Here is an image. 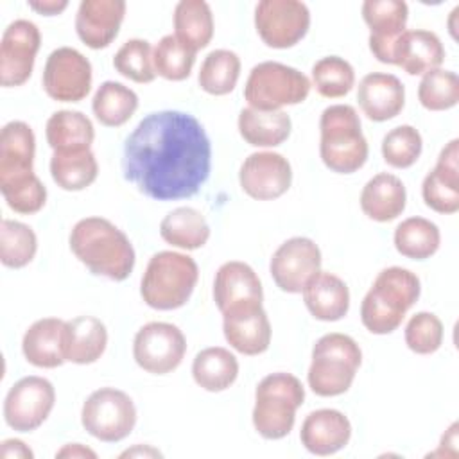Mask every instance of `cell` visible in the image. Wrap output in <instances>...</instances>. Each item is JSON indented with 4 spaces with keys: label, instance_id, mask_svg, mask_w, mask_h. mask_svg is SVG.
I'll use <instances>...</instances> for the list:
<instances>
[{
    "label": "cell",
    "instance_id": "cell-1",
    "mask_svg": "<svg viewBox=\"0 0 459 459\" xmlns=\"http://www.w3.org/2000/svg\"><path fill=\"white\" fill-rule=\"evenodd\" d=\"M212 169V143L201 122L185 111L143 117L126 138L124 178L156 201L195 195Z\"/></svg>",
    "mask_w": 459,
    "mask_h": 459
},
{
    "label": "cell",
    "instance_id": "cell-2",
    "mask_svg": "<svg viewBox=\"0 0 459 459\" xmlns=\"http://www.w3.org/2000/svg\"><path fill=\"white\" fill-rule=\"evenodd\" d=\"M75 258L93 274L124 281L134 267V249L127 235L104 217H84L68 237Z\"/></svg>",
    "mask_w": 459,
    "mask_h": 459
},
{
    "label": "cell",
    "instance_id": "cell-3",
    "mask_svg": "<svg viewBox=\"0 0 459 459\" xmlns=\"http://www.w3.org/2000/svg\"><path fill=\"white\" fill-rule=\"evenodd\" d=\"M421 292L420 278L405 267L382 269L360 305V321L375 335L394 332Z\"/></svg>",
    "mask_w": 459,
    "mask_h": 459
},
{
    "label": "cell",
    "instance_id": "cell-4",
    "mask_svg": "<svg viewBox=\"0 0 459 459\" xmlns=\"http://www.w3.org/2000/svg\"><path fill=\"white\" fill-rule=\"evenodd\" d=\"M319 154L323 163L337 174H353L368 160V142L353 106L333 104L319 118Z\"/></svg>",
    "mask_w": 459,
    "mask_h": 459
},
{
    "label": "cell",
    "instance_id": "cell-5",
    "mask_svg": "<svg viewBox=\"0 0 459 459\" xmlns=\"http://www.w3.org/2000/svg\"><path fill=\"white\" fill-rule=\"evenodd\" d=\"M199 267L188 255L160 251L151 256L140 283L145 305L154 310H176L183 307L197 283Z\"/></svg>",
    "mask_w": 459,
    "mask_h": 459
},
{
    "label": "cell",
    "instance_id": "cell-6",
    "mask_svg": "<svg viewBox=\"0 0 459 459\" xmlns=\"http://www.w3.org/2000/svg\"><path fill=\"white\" fill-rule=\"evenodd\" d=\"M305 402V387L290 373H271L255 389L253 427L264 439H281L290 434L296 411Z\"/></svg>",
    "mask_w": 459,
    "mask_h": 459
},
{
    "label": "cell",
    "instance_id": "cell-7",
    "mask_svg": "<svg viewBox=\"0 0 459 459\" xmlns=\"http://www.w3.org/2000/svg\"><path fill=\"white\" fill-rule=\"evenodd\" d=\"M362 362V351L355 339L332 332L319 337L312 348L308 387L317 396H339L346 393Z\"/></svg>",
    "mask_w": 459,
    "mask_h": 459
},
{
    "label": "cell",
    "instance_id": "cell-8",
    "mask_svg": "<svg viewBox=\"0 0 459 459\" xmlns=\"http://www.w3.org/2000/svg\"><path fill=\"white\" fill-rule=\"evenodd\" d=\"M310 79L294 66L264 61L251 68L244 99L249 108L260 111H281L283 106H294L303 102L310 93Z\"/></svg>",
    "mask_w": 459,
    "mask_h": 459
},
{
    "label": "cell",
    "instance_id": "cell-9",
    "mask_svg": "<svg viewBox=\"0 0 459 459\" xmlns=\"http://www.w3.org/2000/svg\"><path fill=\"white\" fill-rule=\"evenodd\" d=\"M81 423L84 430L99 441H122L136 425L134 402L120 389L100 387L84 400Z\"/></svg>",
    "mask_w": 459,
    "mask_h": 459
},
{
    "label": "cell",
    "instance_id": "cell-10",
    "mask_svg": "<svg viewBox=\"0 0 459 459\" xmlns=\"http://www.w3.org/2000/svg\"><path fill=\"white\" fill-rule=\"evenodd\" d=\"M186 353V339L183 332L163 321L143 325L133 341L134 362L147 373L167 375L174 371Z\"/></svg>",
    "mask_w": 459,
    "mask_h": 459
},
{
    "label": "cell",
    "instance_id": "cell-11",
    "mask_svg": "<svg viewBox=\"0 0 459 459\" xmlns=\"http://www.w3.org/2000/svg\"><path fill=\"white\" fill-rule=\"evenodd\" d=\"M255 27L271 48H290L310 27V11L298 0H262L255 7Z\"/></svg>",
    "mask_w": 459,
    "mask_h": 459
},
{
    "label": "cell",
    "instance_id": "cell-12",
    "mask_svg": "<svg viewBox=\"0 0 459 459\" xmlns=\"http://www.w3.org/2000/svg\"><path fill=\"white\" fill-rule=\"evenodd\" d=\"M56 403V389L43 377H23L11 385L4 402L5 423L18 432L36 430Z\"/></svg>",
    "mask_w": 459,
    "mask_h": 459
},
{
    "label": "cell",
    "instance_id": "cell-13",
    "mask_svg": "<svg viewBox=\"0 0 459 459\" xmlns=\"http://www.w3.org/2000/svg\"><path fill=\"white\" fill-rule=\"evenodd\" d=\"M43 90L57 102H79L91 90V63L72 47L50 52L43 68Z\"/></svg>",
    "mask_w": 459,
    "mask_h": 459
},
{
    "label": "cell",
    "instance_id": "cell-14",
    "mask_svg": "<svg viewBox=\"0 0 459 459\" xmlns=\"http://www.w3.org/2000/svg\"><path fill=\"white\" fill-rule=\"evenodd\" d=\"M41 34L36 23L14 20L7 25L0 41V84L5 88L22 86L29 81Z\"/></svg>",
    "mask_w": 459,
    "mask_h": 459
},
{
    "label": "cell",
    "instance_id": "cell-15",
    "mask_svg": "<svg viewBox=\"0 0 459 459\" xmlns=\"http://www.w3.org/2000/svg\"><path fill=\"white\" fill-rule=\"evenodd\" d=\"M321 271V251L312 238L292 237L273 255L269 273L274 283L289 294L303 290L307 281Z\"/></svg>",
    "mask_w": 459,
    "mask_h": 459
},
{
    "label": "cell",
    "instance_id": "cell-16",
    "mask_svg": "<svg viewBox=\"0 0 459 459\" xmlns=\"http://www.w3.org/2000/svg\"><path fill=\"white\" fill-rule=\"evenodd\" d=\"M240 188L253 199L271 201L281 197L292 183L289 160L280 152L260 151L249 154L238 170Z\"/></svg>",
    "mask_w": 459,
    "mask_h": 459
},
{
    "label": "cell",
    "instance_id": "cell-17",
    "mask_svg": "<svg viewBox=\"0 0 459 459\" xmlns=\"http://www.w3.org/2000/svg\"><path fill=\"white\" fill-rule=\"evenodd\" d=\"M362 18L369 27V50L385 65H393L398 38L405 32L409 7L402 0H366Z\"/></svg>",
    "mask_w": 459,
    "mask_h": 459
},
{
    "label": "cell",
    "instance_id": "cell-18",
    "mask_svg": "<svg viewBox=\"0 0 459 459\" xmlns=\"http://www.w3.org/2000/svg\"><path fill=\"white\" fill-rule=\"evenodd\" d=\"M425 204L437 213H455L459 210V140L448 142L437 158L436 167L425 176L421 185Z\"/></svg>",
    "mask_w": 459,
    "mask_h": 459
},
{
    "label": "cell",
    "instance_id": "cell-19",
    "mask_svg": "<svg viewBox=\"0 0 459 459\" xmlns=\"http://www.w3.org/2000/svg\"><path fill=\"white\" fill-rule=\"evenodd\" d=\"M228 344L242 355H260L271 344V323L262 305H244L222 314Z\"/></svg>",
    "mask_w": 459,
    "mask_h": 459
},
{
    "label": "cell",
    "instance_id": "cell-20",
    "mask_svg": "<svg viewBox=\"0 0 459 459\" xmlns=\"http://www.w3.org/2000/svg\"><path fill=\"white\" fill-rule=\"evenodd\" d=\"M124 16L122 0H82L75 14V32L86 47L100 50L117 38Z\"/></svg>",
    "mask_w": 459,
    "mask_h": 459
},
{
    "label": "cell",
    "instance_id": "cell-21",
    "mask_svg": "<svg viewBox=\"0 0 459 459\" xmlns=\"http://www.w3.org/2000/svg\"><path fill=\"white\" fill-rule=\"evenodd\" d=\"M213 299L221 314L244 305H262L264 290L258 274L238 260L222 264L215 273Z\"/></svg>",
    "mask_w": 459,
    "mask_h": 459
},
{
    "label": "cell",
    "instance_id": "cell-22",
    "mask_svg": "<svg viewBox=\"0 0 459 459\" xmlns=\"http://www.w3.org/2000/svg\"><path fill=\"white\" fill-rule=\"evenodd\" d=\"M36 138L29 124L7 122L0 133V188L34 174Z\"/></svg>",
    "mask_w": 459,
    "mask_h": 459
},
{
    "label": "cell",
    "instance_id": "cell-23",
    "mask_svg": "<svg viewBox=\"0 0 459 459\" xmlns=\"http://www.w3.org/2000/svg\"><path fill=\"white\" fill-rule=\"evenodd\" d=\"M351 437L350 420L337 409L312 411L301 423V445L314 455H332L342 450Z\"/></svg>",
    "mask_w": 459,
    "mask_h": 459
},
{
    "label": "cell",
    "instance_id": "cell-24",
    "mask_svg": "<svg viewBox=\"0 0 459 459\" xmlns=\"http://www.w3.org/2000/svg\"><path fill=\"white\" fill-rule=\"evenodd\" d=\"M357 100L369 120L385 122L403 109L405 88L396 75L373 72L364 75L359 82Z\"/></svg>",
    "mask_w": 459,
    "mask_h": 459
},
{
    "label": "cell",
    "instance_id": "cell-25",
    "mask_svg": "<svg viewBox=\"0 0 459 459\" xmlns=\"http://www.w3.org/2000/svg\"><path fill=\"white\" fill-rule=\"evenodd\" d=\"M445 61V48L437 34L423 29L405 30L393 52V65L405 70L409 75H423L436 70Z\"/></svg>",
    "mask_w": 459,
    "mask_h": 459
},
{
    "label": "cell",
    "instance_id": "cell-26",
    "mask_svg": "<svg viewBox=\"0 0 459 459\" xmlns=\"http://www.w3.org/2000/svg\"><path fill=\"white\" fill-rule=\"evenodd\" d=\"M108 346V330L104 323L93 316H77L65 321L63 328V357L74 364L97 362Z\"/></svg>",
    "mask_w": 459,
    "mask_h": 459
},
{
    "label": "cell",
    "instance_id": "cell-27",
    "mask_svg": "<svg viewBox=\"0 0 459 459\" xmlns=\"http://www.w3.org/2000/svg\"><path fill=\"white\" fill-rule=\"evenodd\" d=\"M301 292L308 312L319 321H339L350 310L348 285L332 273H316Z\"/></svg>",
    "mask_w": 459,
    "mask_h": 459
},
{
    "label": "cell",
    "instance_id": "cell-28",
    "mask_svg": "<svg viewBox=\"0 0 459 459\" xmlns=\"http://www.w3.org/2000/svg\"><path fill=\"white\" fill-rule=\"evenodd\" d=\"M407 192L402 179L389 172L373 176L360 192L362 212L377 222L394 221L405 210Z\"/></svg>",
    "mask_w": 459,
    "mask_h": 459
},
{
    "label": "cell",
    "instance_id": "cell-29",
    "mask_svg": "<svg viewBox=\"0 0 459 459\" xmlns=\"http://www.w3.org/2000/svg\"><path fill=\"white\" fill-rule=\"evenodd\" d=\"M63 328L65 321L57 317H43L32 323L22 339L25 360L45 369H54L66 362L63 357Z\"/></svg>",
    "mask_w": 459,
    "mask_h": 459
},
{
    "label": "cell",
    "instance_id": "cell-30",
    "mask_svg": "<svg viewBox=\"0 0 459 459\" xmlns=\"http://www.w3.org/2000/svg\"><path fill=\"white\" fill-rule=\"evenodd\" d=\"M290 129L292 122L285 111H260L247 106L238 115V133L253 147L281 145Z\"/></svg>",
    "mask_w": 459,
    "mask_h": 459
},
{
    "label": "cell",
    "instance_id": "cell-31",
    "mask_svg": "<svg viewBox=\"0 0 459 459\" xmlns=\"http://www.w3.org/2000/svg\"><path fill=\"white\" fill-rule=\"evenodd\" d=\"M160 235L167 244L192 251L208 242L210 226L199 210L192 206H179L161 219Z\"/></svg>",
    "mask_w": 459,
    "mask_h": 459
},
{
    "label": "cell",
    "instance_id": "cell-32",
    "mask_svg": "<svg viewBox=\"0 0 459 459\" xmlns=\"http://www.w3.org/2000/svg\"><path fill=\"white\" fill-rule=\"evenodd\" d=\"M192 377L195 384L204 391H226L238 377V360L230 350L222 346L204 348L195 355L192 362Z\"/></svg>",
    "mask_w": 459,
    "mask_h": 459
},
{
    "label": "cell",
    "instance_id": "cell-33",
    "mask_svg": "<svg viewBox=\"0 0 459 459\" xmlns=\"http://www.w3.org/2000/svg\"><path fill=\"white\" fill-rule=\"evenodd\" d=\"M45 134L52 151H79L90 149L95 129L84 113L59 109L47 120Z\"/></svg>",
    "mask_w": 459,
    "mask_h": 459
},
{
    "label": "cell",
    "instance_id": "cell-34",
    "mask_svg": "<svg viewBox=\"0 0 459 459\" xmlns=\"http://www.w3.org/2000/svg\"><path fill=\"white\" fill-rule=\"evenodd\" d=\"M50 174L59 188L79 192L97 179L99 165L91 149L54 151L50 158Z\"/></svg>",
    "mask_w": 459,
    "mask_h": 459
},
{
    "label": "cell",
    "instance_id": "cell-35",
    "mask_svg": "<svg viewBox=\"0 0 459 459\" xmlns=\"http://www.w3.org/2000/svg\"><path fill=\"white\" fill-rule=\"evenodd\" d=\"M176 38L197 52L213 38V14L204 0H181L174 9Z\"/></svg>",
    "mask_w": 459,
    "mask_h": 459
},
{
    "label": "cell",
    "instance_id": "cell-36",
    "mask_svg": "<svg viewBox=\"0 0 459 459\" xmlns=\"http://www.w3.org/2000/svg\"><path fill=\"white\" fill-rule=\"evenodd\" d=\"M91 109L102 126L120 127L138 109V95L122 82L106 81L97 88Z\"/></svg>",
    "mask_w": 459,
    "mask_h": 459
},
{
    "label": "cell",
    "instance_id": "cell-37",
    "mask_svg": "<svg viewBox=\"0 0 459 459\" xmlns=\"http://www.w3.org/2000/svg\"><path fill=\"white\" fill-rule=\"evenodd\" d=\"M393 240L402 256L425 260L439 249L441 233L432 221L425 217H409L396 226Z\"/></svg>",
    "mask_w": 459,
    "mask_h": 459
},
{
    "label": "cell",
    "instance_id": "cell-38",
    "mask_svg": "<svg viewBox=\"0 0 459 459\" xmlns=\"http://www.w3.org/2000/svg\"><path fill=\"white\" fill-rule=\"evenodd\" d=\"M240 77V59L233 50H212L199 70V86L210 95H228L235 90Z\"/></svg>",
    "mask_w": 459,
    "mask_h": 459
},
{
    "label": "cell",
    "instance_id": "cell-39",
    "mask_svg": "<svg viewBox=\"0 0 459 459\" xmlns=\"http://www.w3.org/2000/svg\"><path fill=\"white\" fill-rule=\"evenodd\" d=\"M38 251V238L30 226L4 219L0 224V260L5 267L22 269L32 262Z\"/></svg>",
    "mask_w": 459,
    "mask_h": 459
},
{
    "label": "cell",
    "instance_id": "cell-40",
    "mask_svg": "<svg viewBox=\"0 0 459 459\" xmlns=\"http://www.w3.org/2000/svg\"><path fill=\"white\" fill-rule=\"evenodd\" d=\"M312 84L321 97L339 99L351 91L355 84V70L344 57L326 56L314 63Z\"/></svg>",
    "mask_w": 459,
    "mask_h": 459
},
{
    "label": "cell",
    "instance_id": "cell-41",
    "mask_svg": "<svg viewBox=\"0 0 459 459\" xmlns=\"http://www.w3.org/2000/svg\"><path fill=\"white\" fill-rule=\"evenodd\" d=\"M418 100L429 111H445L459 102V77L455 72L436 68L423 74Z\"/></svg>",
    "mask_w": 459,
    "mask_h": 459
},
{
    "label": "cell",
    "instance_id": "cell-42",
    "mask_svg": "<svg viewBox=\"0 0 459 459\" xmlns=\"http://www.w3.org/2000/svg\"><path fill=\"white\" fill-rule=\"evenodd\" d=\"M152 63L158 75L167 81H183L190 75L195 52L185 47L176 36H163L152 50Z\"/></svg>",
    "mask_w": 459,
    "mask_h": 459
},
{
    "label": "cell",
    "instance_id": "cell-43",
    "mask_svg": "<svg viewBox=\"0 0 459 459\" xmlns=\"http://www.w3.org/2000/svg\"><path fill=\"white\" fill-rule=\"evenodd\" d=\"M115 70L140 84L152 82L156 77L154 63H152V48L147 39H127L113 57Z\"/></svg>",
    "mask_w": 459,
    "mask_h": 459
},
{
    "label": "cell",
    "instance_id": "cell-44",
    "mask_svg": "<svg viewBox=\"0 0 459 459\" xmlns=\"http://www.w3.org/2000/svg\"><path fill=\"white\" fill-rule=\"evenodd\" d=\"M423 149L421 134L416 127L403 124L382 138V156L384 161L394 169H409L412 167Z\"/></svg>",
    "mask_w": 459,
    "mask_h": 459
},
{
    "label": "cell",
    "instance_id": "cell-45",
    "mask_svg": "<svg viewBox=\"0 0 459 459\" xmlns=\"http://www.w3.org/2000/svg\"><path fill=\"white\" fill-rule=\"evenodd\" d=\"M405 344L418 355H430L443 344V323L432 312L414 314L405 326Z\"/></svg>",
    "mask_w": 459,
    "mask_h": 459
},
{
    "label": "cell",
    "instance_id": "cell-46",
    "mask_svg": "<svg viewBox=\"0 0 459 459\" xmlns=\"http://www.w3.org/2000/svg\"><path fill=\"white\" fill-rule=\"evenodd\" d=\"M0 192H2L7 206L13 212L23 213V215L39 212L47 203V188L36 174H32L30 178H27L23 181L4 186V188H0Z\"/></svg>",
    "mask_w": 459,
    "mask_h": 459
},
{
    "label": "cell",
    "instance_id": "cell-47",
    "mask_svg": "<svg viewBox=\"0 0 459 459\" xmlns=\"http://www.w3.org/2000/svg\"><path fill=\"white\" fill-rule=\"evenodd\" d=\"M2 459H32V450L20 439H5L0 446Z\"/></svg>",
    "mask_w": 459,
    "mask_h": 459
},
{
    "label": "cell",
    "instance_id": "cell-48",
    "mask_svg": "<svg viewBox=\"0 0 459 459\" xmlns=\"http://www.w3.org/2000/svg\"><path fill=\"white\" fill-rule=\"evenodd\" d=\"M29 7L45 16H56L68 7L66 0H43V2H29Z\"/></svg>",
    "mask_w": 459,
    "mask_h": 459
},
{
    "label": "cell",
    "instance_id": "cell-49",
    "mask_svg": "<svg viewBox=\"0 0 459 459\" xmlns=\"http://www.w3.org/2000/svg\"><path fill=\"white\" fill-rule=\"evenodd\" d=\"M56 457H72V459H75V457H91V459H95L97 454L91 448H88L81 443H70V445H65L61 450H57Z\"/></svg>",
    "mask_w": 459,
    "mask_h": 459
},
{
    "label": "cell",
    "instance_id": "cell-50",
    "mask_svg": "<svg viewBox=\"0 0 459 459\" xmlns=\"http://www.w3.org/2000/svg\"><path fill=\"white\" fill-rule=\"evenodd\" d=\"M134 457V455H143V457H160L161 454L156 450V448H152V446H149V445H145V446H142V445H136L134 448H131V450H126V452H122L120 454V457Z\"/></svg>",
    "mask_w": 459,
    "mask_h": 459
}]
</instances>
